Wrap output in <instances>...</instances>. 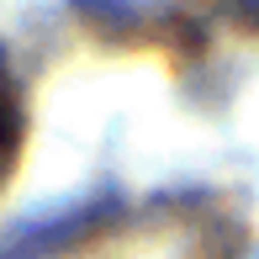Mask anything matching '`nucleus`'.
Segmentation results:
<instances>
[{
    "label": "nucleus",
    "mask_w": 259,
    "mask_h": 259,
    "mask_svg": "<svg viewBox=\"0 0 259 259\" xmlns=\"http://www.w3.org/2000/svg\"><path fill=\"white\" fill-rule=\"evenodd\" d=\"M21 133H27L21 90H16V74H11V64L0 58V185H6V180H11V169H16V154H21Z\"/></svg>",
    "instance_id": "f257e3e1"
}]
</instances>
